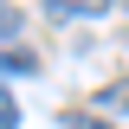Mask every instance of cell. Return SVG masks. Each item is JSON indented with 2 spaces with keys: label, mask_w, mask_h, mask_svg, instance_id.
<instances>
[{
  "label": "cell",
  "mask_w": 129,
  "mask_h": 129,
  "mask_svg": "<svg viewBox=\"0 0 129 129\" xmlns=\"http://www.w3.org/2000/svg\"><path fill=\"white\" fill-rule=\"evenodd\" d=\"M45 7H52L58 19H71V13H84V19H97V13H110L116 0H45Z\"/></svg>",
  "instance_id": "obj_1"
},
{
  "label": "cell",
  "mask_w": 129,
  "mask_h": 129,
  "mask_svg": "<svg viewBox=\"0 0 129 129\" xmlns=\"http://www.w3.org/2000/svg\"><path fill=\"white\" fill-rule=\"evenodd\" d=\"M97 103H103V110H129V84H110V90L97 97Z\"/></svg>",
  "instance_id": "obj_4"
},
{
  "label": "cell",
  "mask_w": 129,
  "mask_h": 129,
  "mask_svg": "<svg viewBox=\"0 0 129 129\" xmlns=\"http://www.w3.org/2000/svg\"><path fill=\"white\" fill-rule=\"evenodd\" d=\"M0 129H19V103H13L7 84H0Z\"/></svg>",
  "instance_id": "obj_3"
},
{
  "label": "cell",
  "mask_w": 129,
  "mask_h": 129,
  "mask_svg": "<svg viewBox=\"0 0 129 129\" xmlns=\"http://www.w3.org/2000/svg\"><path fill=\"white\" fill-rule=\"evenodd\" d=\"M7 26H13V13H7V7H0V32H7Z\"/></svg>",
  "instance_id": "obj_6"
},
{
  "label": "cell",
  "mask_w": 129,
  "mask_h": 129,
  "mask_svg": "<svg viewBox=\"0 0 129 129\" xmlns=\"http://www.w3.org/2000/svg\"><path fill=\"white\" fill-rule=\"evenodd\" d=\"M71 129H110L103 116H71Z\"/></svg>",
  "instance_id": "obj_5"
},
{
  "label": "cell",
  "mask_w": 129,
  "mask_h": 129,
  "mask_svg": "<svg viewBox=\"0 0 129 129\" xmlns=\"http://www.w3.org/2000/svg\"><path fill=\"white\" fill-rule=\"evenodd\" d=\"M0 71H39V58L19 52V45H7V52H0Z\"/></svg>",
  "instance_id": "obj_2"
}]
</instances>
